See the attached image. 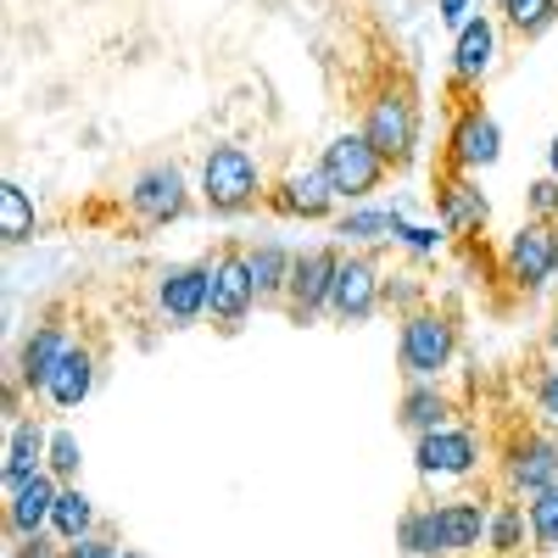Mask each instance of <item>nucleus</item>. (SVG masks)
<instances>
[{"mask_svg":"<svg viewBox=\"0 0 558 558\" xmlns=\"http://www.w3.org/2000/svg\"><path fill=\"white\" fill-rule=\"evenodd\" d=\"M118 558H151V553H134V547H123V553H118Z\"/></svg>","mask_w":558,"mask_h":558,"instance_id":"40","label":"nucleus"},{"mask_svg":"<svg viewBox=\"0 0 558 558\" xmlns=\"http://www.w3.org/2000/svg\"><path fill=\"white\" fill-rule=\"evenodd\" d=\"M207 291H213L207 257L202 263H162L151 274V307L162 318V330H191V324H202L207 318Z\"/></svg>","mask_w":558,"mask_h":558,"instance_id":"14","label":"nucleus"},{"mask_svg":"<svg viewBox=\"0 0 558 558\" xmlns=\"http://www.w3.org/2000/svg\"><path fill=\"white\" fill-rule=\"evenodd\" d=\"M73 324L62 318V313H45V318H34L28 330H23V341H17V352H12V368L7 375H17L23 386H28V397L39 402V391H45V380H51V368L62 363V352L73 347Z\"/></svg>","mask_w":558,"mask_h":558,"instance_id":"18","label":"nucleus"},{"mask_svg":"<svg viewBox=\"0 0 558 558\" xmlns=\"http://www.w3.org/2000/svg\"><path fill=\"white\" fill-rule=\"evenodd\" d=\"M486 463H492V447H486L481 425H470V418H452V425H441L430 436H413V475L436 497L481 481Z\"/></svg>","mask_w":558,"mask_h":558,"instance_id":"4","label":"nucleus"},{"mask_svg":"<svg viewBox=\"0 0 558 558\" xmlns=\"http://www.w3.org/2000/svg\"><path fill=\"white\" fill-rule=\"evenodd\" d=\"M502 162V123L481 107V101H458L447 140H441V173H492Z\"/></svg>","mask_w":558,"mask_h":558,"instance_id":"9","label":"nucleus"},{"mask_svg":"<svg viewBox=\"0 0 558 558\" xmlns=\"http://www.w3.org/2000/svg\"><path fill=\"white\" fill-rule=\"evenodd\" d=\"M57 492H62V481L51 470H39L23 486H12L7 492V536H39V531H51Z\"/></svg>","mask_w":558,"mask_h":558,"instance_id":"23","label":"nucleus"},{"mask_svg":"<svg viewBox=\"0 0 558 558\" xmlns=\"http://www.w3.org/2000/svg\"><path fill=\"white\" fill-rule=\"evenodd\" d=\"M463 418V402L447 391V380H402V397H397V425L408 436H430L441 425Z\"/></svg>","mask_w":558,"mask_h":558,"instance_id":"21","label":"nucleus"},{"mask_svg":"<svg viewBox=\"0 0 558 558\" xmlns=\"http://www.w3.org/2000/svg\"><path fill=\"white\" fill-rule=\"evenodd\" d=\"M380 296H386V313H397V318L413 313V307H425V302H436V296H430V279L418 274V263H391Z\"/></svg>","mask_w":558,"mask_h":558,"instance_id":"29","label":"nucleus"},{"mask_svg":"<svg viewBox=\"0 0 558 558\" xmlns=\"http://www.w3.org/2000/svg\"><path fill=\"white\" fill-rule=\"evenodd\" d=\"M497 57H502V23L492 12H475L452 34V57H447V89L458 101H475L486 78L497 73Z\"/></svg>","mask_w":558,"mask_h":558,"instance_id":"11","label":"nucleus"},{"mask_svg":"<svg viewBox=\"0 0 558 558\" xmlns=\"http://www.w3.org/2000/svg\"><path fill=\"white\" fill-rule=\"evenodd\" d=\"M447 241H452V235H447L441 223H413V218L402 223V235H397V246H402L413 263H430V257H441V252H447Z\"/></svg>","mask_w":558,"mask_h":558,"instance_id":"32","label":"nucleus"},{"mask_svg":"<svg viewBox=\"0 0 558 558\" xmlns=\"http://www.w3.org/2000/svg\"><path fill=\"white\" fill-rule=\"evenodd\" d=\"M525 218H547V223H558V179H553V173H542V179L525 184Z\"/></svg>","mask_w":558,"mask_h":558,"instance_id":"34","label":"nucleus"},{"mask_svg":"<svg viewBox=\"0 0 558 558\" xmlns=\"http://www.w3.org/2000/svg\"><path fill=\"white\" fill-rule=\"evenodd\" d=\"M542 558H558V547H553V553H542Z\"/></svg>","mask_w":558,"mask_h":558,"instance_id":"41","label":"nucleus"},{"mask_svg":"<svg viewBox=\"0 0 558 558\" xmlns=\"http://www.w3.org/2000/svg\"><path fill=\"white\" fill-rule=\"evenodd\" d=\"M118 553H123V542L107 536V531H96V536H84V542H68V547H62V558H118Z\"/></svg>","mask_w":558,"mask_h":558,"instance_id":"35","label":"nucleus"},{"mask_svg":"<svg viewBox=\"0 0 558 558\" xmlns=\"http://www.w3.org/2000/svg\"><path fill=\"white\" fill-rule=\"evenodd\" d=\"M386 263L375 252H347L341 246V268H336V291H330V318L357 330L375 313H386Z\"/></svg>","mask_w":558,"mask_h":558,"instance_id":"13","label":"nucleus"},{"mask_svg":"<svg viewBox=\"0 0 558 558\" xmlns=\"http://www.w3.org/2000/svg\"><path fill=\"white\" fill-rule=\"evenodd\" d=\"M318 173L336 191V202H347V207L375 202V191H386V179H391L386 157L363 140V129H341V134L324 140L318 146Z\"/></svg>","mask_w":558,"mask_h":558,"instance_id":"7","label":"nucleus"},{"mask_svg":"<svg viewBox=\"0 0 558 558\" xmlns=\"http://www.w3.org/2000/svg\"><path fill=\"white\" fill-rule=\"evenodd\" d=\"M274 218L286 223H330L336 218V191L324 184L318 162H302V168H286L279 179H268V202H263Z\"/></svg>","mask_w":558,"mask_h":558,"instance_id":"17","label":"nucleus"},{"mask_svg":"<svg viewBox=\"0 0 558 558\" xmlns=\"http://www.w3.org/2000/svg\"><path fill=\"white\" fill-rule=\"evenodd\" d=\"M463 352L458 313L441 302H425L397 318V375L402 380H447Z\"/></svg>","mask_w":558,"mask_h":558,"instance_id":"5","label":"nucleus"},{"mask_svg":"<svg viewBox=\"0 0 558 558\" xmlns=\"http://www.w3.org/2000/svg\"><path fill=\"white\" fill-rule=\"evenodd\" d=\"M497 268L508 279V291L514 296H542L553 279H558V223L547 218H525L514 235L497 246Z\"/></svg>","mask_w":558,"mask_h":558,"instance_id":"8","label":"nucleus"},{"mask_svg":"<svg viewBox=\"0 0 558 558\" xmlns=\"http://www.w3.org/2000/svg\"><path fill=\"white\" fill-rule=\"evenodd\" d=\"M51 430H57V425H45L39 413H23L17 425H7V458H0V486H7V492L45 470V452H51Z\"/></svg>","mask_w":558,"mask_h":558,"instance_id":"22","label":"nucleus"},{"mask_svg":"<svg viewBox=\"0 0 558 558\" xmlns=\"http://www.w3.org/2000/svg\"><path fill=\"white\" fill-rule=\"evenodd\" d=\"M45 470H51L62 486H73V481L84 475V441H78L68 425L51 430V452H45Z\"/></svg>","mask_w":558,"mask_h":558,"instance_id":"31","label":"nucleus"},{"mask_svg":"<svg viewBox=\"0 0 558 558\" xmlns=\"http://www.w3.org/2000/svg\"><path fill=\"white\" fill-rule=\"evenodd\" d=\"M12 542V558H62V542L51 531H39V536H7Z\"/></svg>","mask_w":558,"mask_h":558,"instance_id":"36","label":"nucleus"},{"mask_svg":"<svg viewBox=\"0 0 558 558\" xmlns=\"http://www.w3.org/2000/svg\"><path fill=\"white\" fill-rule=\"evenodd\" d=\"M475 12H481V0H436V17H441L452 34H458L463 23H470Z\"/></svg>","mask_w":558,"mask_h":558,"instance_id":"37","label":"nucleus"},{"mask_svg":"<svg viewBox=\"0 0 558 558\" xmlns=\"http://www.w3.org/2000/svg\"><path fill=\"white\" fill-rule=\"evenodd\" d=\"M402 223H408L402 207L363 202V207H347V213L330 218V235H336V246H347V252H380V246H397Z\"/></svg>","mask_w":558,"mask_h":558,"instance_id":"20","label":"nucleus"},{"mask_svg":"<svg viewBox=\"0 0 558 558\" xmlns=\"http://www.w3.org/2000/svg\"><path fill=\"white\" fill-rule=\"evenodd\" d=\"M531 413L542 418V425L558 430V357H547L531 375Z\"/></svg>","mask_w":558,"mask_h":558,"instance_id":"33","label":"nucleus"},{"mask_svg":"<svg viewBox=\"0 0 558 558\" xmlns=\"http://www.w3.org/2000/svg\"><path fill=\"white\" fill-rule=\"evenodd\" d=\"M436 223L447 229V235L458 246H481L486 241V229H492V196L481 191V179L470 173H436Z\"/></svg>","mask_w":558,"mask_h":558,"instance_id":"15","label":"nucleus"},{"mask_svg":"<svg viewBox=\"0 0 558 558\" xmlns=\"http://www.w3.org/2000/svg\"><path fill=\"white\" fill-rule=\"evenodd\" d=\"M492 475L502 497H520V502L558 486V430L542 425V418H514L492 447Z\"/></svg>","mask_w":558,"mask_h":558,"instance_id":"3","label":"nucleus"},{"mask_svg":"<svg viewBox=\"0 0 558 558\" xmlns=\"http://www.w3.org/2000/svg\"><path fill=\"white\" fill-rule=\"evenodd\" d=\"M96 380H101V352L89 336H73V347L62 352V363L51 368V380L39 391V408H51L57 418L78 413L89 397H96Z\"/></svg>","mask_w":558,"mask_h":558,"instance_id":"19","label":"nucleus"},{"mask_svg":"<svg viewBox=\"0 0 558 558\" xmlns=\"http://www.w3.org/2000/svg\"><path fill=\"white\" fill-rule=\"evenodd\" d=\"M486 514H492V497L441 492V497L430 502V520H436V558H475V553H486Z\"/></svg>","mask_w":558,"mask_h":558,"instance_id":"16","label":"nucleus"},{"mask_svg":"<svg viewBox=\"0 0 558 558\" xmlns=\"http://www.w3.org/2000/svg\"><path fill=\"white\" fill-rule=\"evenodd\" d=\"M542 347H547V357H558V307H553V318H547V330H542Z\"/></svg>","mask_w":558,"mask_h":558,"instance_id":"38","label":"nucleus"},{"mask_svg":"<svg viewBox=\"0 0 558 558\" xmlns=\"http://www.w3.org/2000/svg\"><path fill=\"white\" fill-rule=\"evenodd\" d=\"M336 268H341V246L336 241H318V246H302L296 252L291 291H286V318L296 324V330H307V324H318V318H330Z\"/></svg>","mask_w":558,"mask_h":558,"instance_id":"12","label":"nucleus"},{"mask_svg":"<svg viewBox=\"0 0 558 558\" xmlns=\"http://www.w3.org/2000/svg\"><path fill=\"white\" fill-rule=\"evenodd\" d=\"M486 553L492 558H525L531 553V514L520 497H492V514H486Z\"/></svg>","mask_w":558,"mask_h":558,"instance_id":"25","label":"nucleus"},{"mask_svg":"<svg viewBox=\"0 0 558 558\" xmlns=\"http://www.w3.org/2000/svg\"><path fill=\"white\" fill-rule=\"evenodd\" d=\"M101 531V508L96 497H89L78 481L57 492V508H51V536L68 547V542H84V536H96Z\"/></svg>","mask_w":558,"mask_h":558,"instance_id":"27","label":"nucleus"},{"mask_svg":"<svg viewBox=\"0 0 558 558\" xmlns=\"http://www.w3.org/2000/svg\"><path fill=\"white\" fill-rule=\"evenodd\" d=\"M196 202L213 213V218H246L268 202V173L257 162L252 146L241 140H213L202 151V168H196Z\"/></svg>","mask_w":558,"mask_h":558,"instance_id":"2","label":"nucleus"},{"mask_svg":"<svg viewBox=\"0 0 558 558\" xmlns=\"http://www.w3.org/2000/svg\"><path fill=\"white\" fill-rule=\"evenodd\" d=\"M39 235V207H34V196L23 191L17 179H7L0 184V241L7 246H28Z\"/></svg>","mask_w":558,"mask_h":558,"instance_id":"28","label":"nucleus"},{"mask_svg":"<svg viewBox=\"0 0 558 558\" xmlns=\"http://www.w3.org/2000/svg\"><path fill=\"white\" fill-rule=\"evenodd\" d=\"M196 207V179L184 173L173 157H151L140 162L123 184V213L140 223V229H173L184 223Z\"/></svg>","mask_w":558,"mask_h":558,"instance_id":"6","label":"nucleus"},{"mask_svg":"<svg viewBox=\"0 0 558 558\" xmlns=\"http://www.w3.org/2000/svg\"><path fill=\"white\" fill-rule=\"evenodd\" d=\"M547 173H553V179H558V134H553V140H547Z\"/></svg>","mask_w":558,"mask_h":558,"instance_id":"39","label":"nucleus"},{"mask_svg":"<svg viewBox=\"0 0 558 558\" xmlns=\"http://www.w3.org/2000/svg\"><path fill=\"white\" fill-rule=\"evenodd\" d=\"M492 17L520 45H536L558 28V0H492Z\"/></svg>","mask_w":558,"mask_h":558,"instance_id":"26","label":"nucleus"},{"mask_svg":"<svg viewBox=\"0 0 558 558\" xmlns=\"http://www.w3.org/2000/svg\"><path fill=\"white\" fill-rule=\"evenodd\" d=\"M525 514H531V553H553L558 547V486L536 492L525 502Z\"/></svg>","mask_w":558,"mask_h":558,"instance_id":"30","label":"nucleus"},{"mask_svg":"<svg viewBox=\"0 0 558 558\" xmlns=\"http://www.w3.org/2000/svg\"><path fill=\"white\" fill-rule=\"evenodd\" d=\"M207 274H213V291H207V318H213V330L223 336H241L246 330V318L263 307L257 302V279H252V263H246V246H218L207 257Z\"/></svg>","mask_w":558,"mask_h":558,"instance_id":"10","label":"nucleus"},{"mask_svg":"<svg viewBox=\"0 0 558 558\" xmlns=\"http://www.w3.org/2000/svg\"><path fill=\"white\" fill-rule=\"evenodd\" d=\"M363 140L386 157L391 173H408L425 151V107H418V89L408 73H386L375 89L363 96V118H357Z\"/></svg>","mask_w":558,"mask_h":558,"instance_id":"1","label":"nucleus"},{"mask_svg":"<svg viewBox=\"0 0 558 558\" xmlns=\"http://www.w3.org/2000/svg\"><path fill=\"white\" fill-rule=\"evenodd\" d=\"M246 263H252V279H257V302H263V307H286L296 252H291L286 241H252V246H246Z\"/></svg>","mask_w":558,"mask_h":558,"instance_id":"24","label":"nucleus"}]
</instances>
